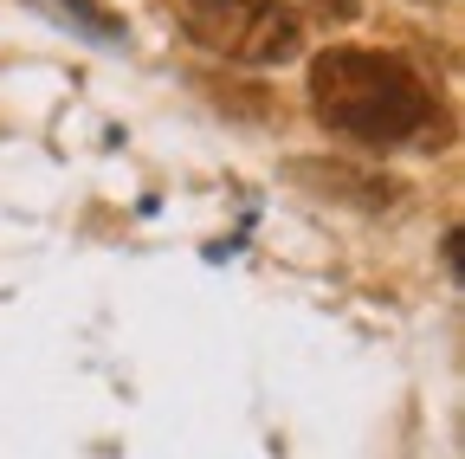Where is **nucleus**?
Listing matches in <instances>:
<instances>
[{"instance_id":"1","label":"nucleus","mask_w":465,"mask_h":459,"mask_svg":"<svg viewBox=\"0 0 465 459\" xmlns=\"http://www.w3.org/2000/svg\"><path fill=\"white\" fill-rule=\"evenodd\" d=\"M311 110L323 130L356 149H433L446 143L440 91L401 59L375 45H330L311 65Z\"/></svg>"},{"instance_id":"2","label":"nucleus","mask_w":465,"mask_h":459,"mask_svg":"<svg viewBox=\"0 0 465 459\" xmlns=\"http://www.w3.org/2000/svg\"><path fill=\"white\" fill-rule=\"evenodd\" d=\"M188 39L240 65H284L304 52V14L284 0H182Z\"/></svg>"},{"instance_id":"3","label":"nucleus","mask_w":465,"mask_h":459,"mask_svg":"<svg viewBox=\"0 0 465 459\" xmlns=\"http://www.w3.org/2000/svg\"><path fill=\"white\" fill-rule=\"evenodd\" d=\"M26 7L65 20L72 33H84V39H97V45H116V39H124V20H116L110 7H97V0H26Z\"/></svg>"},{"instance_id":"4","label":"nucleus","mask_w":465,"mask_h":459,"mask_svg":"<svg viewBox=\"0 0 465 459\" xmlns=\"http://www.w3.org/2000/svg\"><path fill=\"white\" fill-rule=\"evenodd\" d=\"M298 7H304V14H330V20H349V14H356V0H298Z\"/></svg>"}]
</instances>
